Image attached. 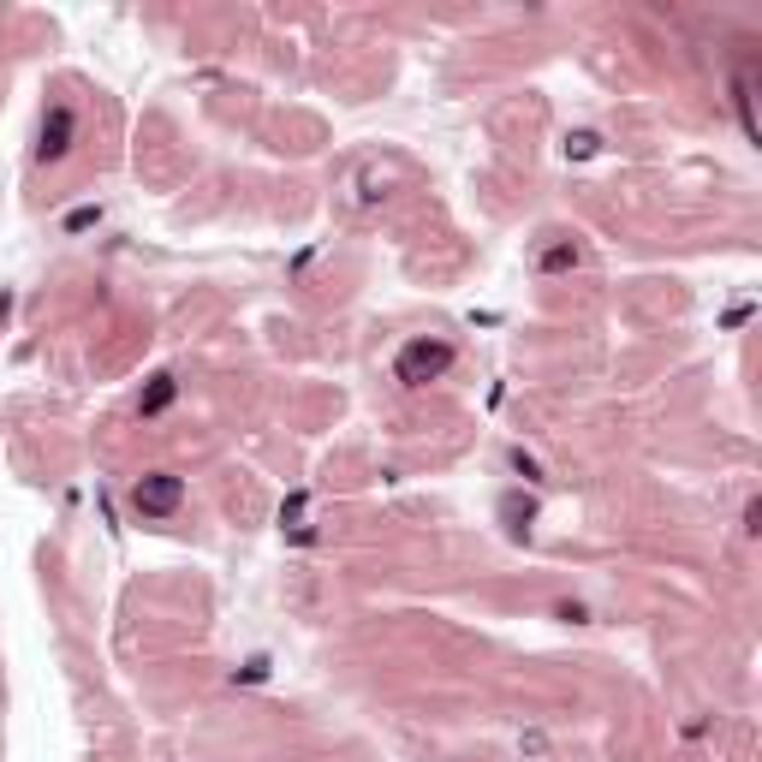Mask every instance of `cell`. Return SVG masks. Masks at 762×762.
Returning a JSON list of instances; mask_svg holds the SVG:
<instances>
[{
	"mask_svg": "<svg viewBox=\"0 0 762 762\" xmlns=\"http://www.w3.org/2000/svg\"><path fill=\"white\" fill-rule=\"evenodd\" d=\"M453 370V345L447 340H411L400 345V358H393V375H400V388H429L436 375Z\"/></svg>",
	"mask_w": 762,
	"mask_h": 762,
	"instance_id": "obj_1",
	"label": "cell"
},
{
	"mask_svg": "<svg viewBox=\"0 0 762 762\" xmlns=\"http://www.w3.org/2000/svg\"><path fill=\"white\" fill-rule=\"evenodd\" d=\"M179 507H185V482L173 471H149V477L131 482V512L137 518H173Z\"/></svg>",
	"mask_w": 762,
	"mask_h": 762,
	"instance_id": "obj_2",
	"label": "cell"
},
{
	"mask_svg": "<svg viewBox=\"0 0 762 762\" xmlns=\"http://www.w3.org/2000/svg\"><path fill=\"white\" fill-rule=\"evenodd\" d=\"M72 144H78V114L66 108V101H55V108L42 114V131H37V162H60Z\"/></svg>",
	"mask_w": 762,
	"mask_h": 762,
	"instance_id": "obj_3",
	"label": "cell"
},
{
	"mask_svg": "<svg viewBox=\"0 0 762 762\" xmlns=\"http://www.w3.org/2000/svg\"><path fill=\"white\" fill-rule=\"evenodd\" d=\"M173 393H179V381H173V375H149V388H144V400H137V411H144V418H155V411L173 406Z\"/></svg>",
	"mask_w": 762,
	"mask_h": 762,
	"instance_id": "obj_4",
	"label": "cell"
},
{
	"mask_svg": "<svg viewBox=\"0 0 762 762\" xmlns=\"http://www.w3.org/2000/svg\"><path fill=\"white\" fill-rule=\"evenodd\" d=\"M572 263H578V251H572V245H560V251L543 256V268H572Z\"/></svg>",
	"mask_w": 762,
	"mask_h": 762,
	"instance_id": "obj_5",
	"label": "cell"
}]
</instances>
